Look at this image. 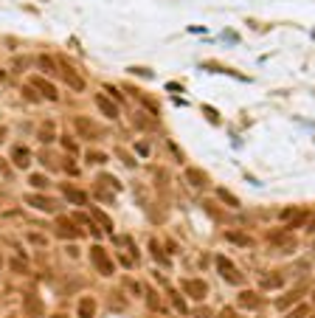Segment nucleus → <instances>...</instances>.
Listing matches in <instances>:
<instances>
[{
  "instance_id": "c756f323",
  "label": "nucleus",
  "mask_w": 315,
  "mask_h": 318,
  "mask_svg": "<svg viewBox=\"0 0 315 318\" xmlns=\"http://www.w3.org/2000/svg\"><path fill=\"white\" fill-rule=\"evenodd\" d=\"M9 268H11L14 273H28V265H22L20 259H11V262H9Z\"/></svg>"
},
{
  "instance_id": "9d476101",
  "label": "nucleus",
  "mask_w": 315,
  "mask_h": 318,
  "mask_svg": "<svg viewBox=\"0 0 315 318\" xmlns=\"http://www.w3.org/2000/svg\"><path fill=\"white\" fill-rule=\"evenodd\" d=\"M96 310H99L96 298H93V295H82V298H79V307H76V318H93Z\"/></svg>"
},
{
  "instance_id": "c9c22d12",
  "label": "nucleus",
  "mask_w": 315,
  "mask_h": 318,
  "mask_svg": "<svg viewBox=\"0 0 315 318\" xmlns=\"http://www.w3.org/2000/svg\"><path fill=\"white\" fill-rule=\"evenodd\" d=\"M220 318H236V310L225 307V310H220Z\"/></svg>"
},
{
  "instance_id": "f03ea898",
  "label": "nucleus",
  "mask_w": 315,
  "mask_h": 318,
  "mask_svg": "<svg viewBox=\"0 0 315 318\" xmlns=\"http://www.w3.org/2000/svg\"><path fill=\"white\" fill-rule=\"evenodd\" d=\"M217 271H220V276H223L225 282H231V284H242L245 282V276L236 271V265L228 256H217Z\"/></svg>"
},
{
  "instance_id": "e433bc0d",
  "label": "nucleus",
  "mask_w": 315,
  "mask_h": 318,
  "mask_svg": "<svg viewBox=\"0 0 315 318\" xmlns=\"http://www.w3.org/2000/svg\"><path fill=\"white\" fill-rule=\"evenodd\" d=\"M22 93H25V96H28V99H31V102H40V96H37V93H34V88H22Z\"/></svg>"
},
{
  "instance_id": "37998d69",
  "label": "nucleus",
  "mask_w": 315,
  "mask_h": 318,
  "mask_svg": "<svg viewBox=\"0 0 315 318\" xmlns=\"http://www.w3.org/2000/svg\"><path fill=\"white\" fill-rule=\"evenodd\" d=\"M313 301H315V290H313Z\"/></svg>"
},
{
  "instance_id": "6ab92c4d",
  "label": "nucleus",
  "mask_w": 315,
  "mask_h": 318,
  "mask_svg": "<svg viewBox=\"0 0 315 318\" xmlns=\"http://www.w3.org/2000/svg\"><path fill=\"white\" fill-rule=\"evenodd\" d=\"M298 293H301V290H290L284 298H279V301H276V307H279V310H287L290 304H298Z\"/></svg>"
},
{
  "instance_id": "f3484780",
  "label": "nucleus",
  "mask_w": 315,
  "mask_h": 318,
  "mask_svg": "<svg viewBox=\"0 0 315 318\" xmlns=\"http://www.w3.org/2000/svg\"><path fill=\"white\" fill-rule=\"evenodd\" d=\"M217 197H220L223 203H228V208H239V197L231 194L228 189H217Z\"/></svg>"
},
{
  "instance_id": "ddd939ff",
  "label": "nucleus",
  "mask_w": 315,
  "mask_h": 318,
  "mask_svg": "<svg viewBox=\"0 0 315 318\" xmlns=\"http://www.w3.org/2000/svg\"><path fill=\"white\" fill-rule=\"evenodd\" d=\"M239 307H245V310H259V307H262V298H259V293H253V290H242V293H239Z\"/></svg>"
},
{
  "instance_id": "f257e3e1",
  "label": "nucleus",
  "mask_w": 315,
  "mask_h": 318,
  "mask_svg": "<svg viewBox=\"0 0 315 318\" xmlns=\"http://www.w3.org/2000/svg\"><path fill=\"white\" fill-rule=\"evenodd\" d=\"M90 262H93V268H96L101 276H112V273H115V265H112L110 253L101 248V245H93V248H90Z\"/></svg>"
},
{
  "instance_id": "b1692460",
  "label": "nucleus",
  "mask_w": 315,
  "mask_h": 318,
  "mask_svg": "<svg viewBox=\"0 0 315 318\" xmlns=\"http://www.w3.org/2000/svg\"><path fill=\"white\" fill-rule=\"evenodd\" d=\"M40 141H45V144H48V141H54V124H51V121L40 127Z\"/></svg>"
},
{
  "instance_id": "20e7f679",
  "label": "nucleus",
  "mask_w": 315,
  "mask_h": 318,
  "mask_svg": "<svg viewBox=\"0 0 315 318\" xmlns=\"http://www.w3.org/2000/svg\"><path fill=\"white\" fill-rule=\"evenodd\" d=\"M59 65H62V76H65V85H68V88H70V91H76V93L85 91V79L79 76V70L73 68V65H70L68 59H62Z\"/></svg>"
},
{
  "instance_id": "4be33fe9",
  "label": "nucleus",
  "mask_w": 315,
  "mask_h": 318,
  "mask_svg": "<svg viewBox=\"0 0 315 318\" xmlns=\"http://www.w3.org/2000/svg\"><path fill=\"white\" fill-rule=\"evenodd\" d=\"M146 304H149L152 313H160V298H158L155 290H146Z\"/></svg>"
},
{
  "instance_id": "ea45409f",
  "label": "nucleus",
  "mask_w": 315,
  "mask_h": 318,
  "mask_svg": "<svg viewBox=\"0 0 315 318\" xmlns=\"http://www.w3.org/2000/svg\"><path fill=\"white\" fill-rule=\"evenodd\" d=\"M3 138H6V130H3V127H0V141H3Z\"/></svg>"
},
{
  "instance_id": "2f4dec72",
  "label": "nucleus",
  "mask_w": 315,
  "mask_h": 318,
  "mask_svg": "<svg viewBox=\"0 0 315 318\" xmlns=\"http://www.w3.org/2000/svg\"><path fill=\"white\" fill-rule=\"evenodd\" d=\"M172 304H175V310H178V313H186V301H183L180 295H172Z\"/></svg>"
},
{
  "instance_id": "7ed1b4c3",
  "label": "nucleus",
  "mask_w": 315,
  "mask_h": 318,
  "mask_svg": "<svg viewBox=\"0 0 315 318\" xmlns=\"http://www.w3.org/2000/svg\"><path fill=\"white\" fill-rule=\"evenodd\" d=\"M22 313H25V318H45L43 298L37 293H25L22 295Z\"/></svg>"
},
{
  "instance_id": "7c9ffc66",
  "label": "nucleus",
  "mask_w": 315,
  "mask_h": 318,
  "mask_svg": "<svg viewBox=\"0 0 315 318\" xmlns=\"http://www.w3.org/2000/svg\"><path fill=\"white\" fill-rule=\"evenodd\" d=\"M133 124L138 127V130H146V127H149V121H146V118H144V113H135V118H133Z\"/></svg>"
},
{
  "instance_id": "412c9836",
  "label": "nucleus",
  "mask_w": 315,
  "mask_h": 318,
  "mask_svg": "<svg viewBox=\"0 0 315 318\" xmlns=\"http://www.w3.org/2000/svg\"><path fill=\"white\" fill-rule=\"evenodd\" d=\"M85 158H88L90 166H93V163H107V155H104V152H99V149H90Z\"/></svg>"
},
{
  "instance_id": "cd10ccee",
  "label": "nucleus",
  "mask_w": 315,
  "mask_h": 318,
  "mask_svg": "<svg viewBox=\"0 0 315 318\" xmlns=\"http://www.w3.org/2000/svg\"><path fill=\"white\" fill-rule=\"evenodd\" d=\"M31 186L34 189H45L48 186V178L45 175H31Z\"/></svg>"
},
{
  "instance_id": "4468645a",
  "label": "nucleus",
  "mask_w": 315,
  "mask_h": 318,
  "mask_svg": "<svg viewBox=\"0 0 315 318\" xmlns=\"http://www.w3.org/2000/svg\"><path fill=\"white\" fill-rule=\"evenodd\" d=\"M62 194H65L73 205H88V194L82 192V189H76V186H65V189H62Z\"/></svg>"
},
{
  "instance_id": "79ce46f5",
  "label": "nucleus",
  "mask_w": 315,
  "mask_h": 318,
  "mask_svg": "<svg viewBox=\"0 0 315 318\" xmlns=\"http://www.w3.org/2000/svg\"><path fill=\"white\" fill-rule=\"evenodd\" d=\"M51 318H68V316H62V313H56V316H51Z\"/></svg>"
},
{
  "instance_id": "39448f33",
  "label": "nucleus",
  "mask_w": 315,
  "mask_h": 318,
  "mask_svg": "<svg viewBox=\"0 0 315 318\" xmlns=\"http://www.w3.org/2000/svg\"><path fill=\"white\" fill-rule=\"evenodd\" d=\"M73 130H76L82 138H90V141H96V138L101 136V130L90 121L88 115H76V118H73Z\"/></svg>"
},
{
  "instance_id": "6e6552de",
  "label": "nucleus",
  "mask_w": 315,
  "mask_h": 318,
  "mask_svg": "<svg viewBox=\"0 0 315 318\" xmlns=\"http://www.w3.org/2000/svg\"><path fill=\"white\" fill-rule=\"evenodd\" d=\"M25 203L28 205H34L37 211H56V203L51 200V197H45V194H25Z\"/></svg>"
},
{
  "instance_id": "f704fd0d",
  "label": "nucleus",
  "mask_w": 315,
  "mask_h": 318,
  "mask_svg": "<svg viewBox=\"0 0 315 318\" xmlns=\"http://www.w3.org/2000/svg\"><path fill=\"white\" fill-rule=\"evenodd\" d=\"M127 287H130V290H133L135 295H138V293H144V287H141L138 282H133V279H127Z\"/></svg>"
},
{
  "instance_id": "a878e982",
  "label": "nucleus",
  "mask_w": 315,
  "mask_h": 318,
  "mask_svg": "<svg viewBox=\"0 0 315 318\" xmlns=\"http://www.w3.org/2000/svg\"><path fill=\"white\" fill-rule=\"evenodd\" d=\"M37 62H40V68H43V70H48V73H54V70H56V62H54L51 57H45V54H43L40 59H37Z\"/></svg>"
},
{
  "instance_id": "aec40b11",
  "label": "nucleus",
  "mask_w": 315,
  "mask_h": 318,
  "mask_svg": "<svg viewBox=\"0 0 315 318\" xmlns=\"http://www.w3.org/2000/svg\"><path fill=\"white\" fill-rule=\"evenodd\" d=\"M262 287L265 290H276V287H281V276L276 273V276H262Z\"/></svg>"
},
{
  "instance_id": "2eb2a0df",
  "label": "nucleus",
  "mask_w": 315,
  "mask_h": 318,
  "mask_svg": "<svg viewBox=\"0 0 315 318\" xmlns=\"http://www.w3.org/2000/svg\"><path fill=\"white\" fill-rule=\"evenodd\" d=\"M186 181H189L191 186H197V189H200V186H208V175H205L202 169L189 166V169H186Z\"/></svg>"
},
{
  "instance_id": "473e14b6",
  "label": "nucleus",
  "mask_w": 315,
  "mask_h": 318,
  "mask_svg": "<svg viewBox=\"0 0 315 318\" xmlns=\"http://www.w3.org/2000/svg\"><path fill=\"white\" fill-rule=\"evenodd\" d=\"M194 318H214V313L208 307H200V310H194Z\"/></svg>"
},
{
  "instance_id": "423d86ee",
  "label": "nucleus",
  "mask_w": 315,
  "mask_h": 318,
  "mask_svg": "<svg viewBox=\"0 0 315 318\" xmlns=\"http://www.w3.org/2000/svg\"><path fill=\"white\" fill-rule=\"evenodd\" d=\"M183 293L191 295L194 301H202L208 295V284L202 282V279H183Z\"/></svg>"
},
{
  "instance_id": "bb28decb",
  "label": "nucleus",
  "mask_w": 315,
  "mask_h": 318,
  "mask_svg": "<svg viewBox=\"0 0 315 318\" xmlns=\"http://www.w3.org/2000/svg\"><path fill=\"white\" fill-rule=\"evenodd\" d=\"M149 248H152V256H155L158 262H163V265H169V259L163 256V253H160V245H158V239H152V242H149Z\"/></svg>"
},
{
  "instance_id": "dca6fc26",
  "label": "nucleus",
  "mask_w": 315,
  "mask_h": 318,
  "mask_svg": "<svg viewBox=\"0 0 315 318\" xmlns=\"http://www.w3.org/2000/svg\"><path fill=\"white\" fill-rule=\"evenodd\" d=\"M90 217H93V223H99V226H101V231H107V234L112 231V220H110L107 214H104V211H99L96 205L90 208Z\"/></svg>"
},
{
  "instance_id": "393cba45",
  "label": "nucleus",
  "mask_w": 315,
  "mask_h": 318,
  "mask_svg": "<svg viewBox=\"0 0 315 318\" xmlns=\"http://www.w3.org/2000/svg\"><path fill=\"white\" fill-rule=\"evenodd\" d=\"M307 316H310V307L307 304H295V310L287 313V318H307Z\"/></svg>"
},
{
  "instance_id": "c85d7f7f",
  "label": "nucleus",
  "mask_w": 315,
  "mask_h": 318,
  "mask_svg": "<svg viewBox=\"0 0 315 318\" xmlns=\"http://www.w3.org/2000/svg\"><path fill=\"white\" fill-rule=\"evenodd\" d=\"M99 181L104 183V186H112V189H115V192H118V189H121V183L115 181V178H112V175H101Z\"/></svg>"
},
{
  "instance_id": "9b49d317",
  "label": "nucleus",
  "mask_w": 315,
  "mask_h": 318,
  "mask_svg": "<svg viewBox=\"0 0 315 318\" xmlns=\"http://www.w3.org/2000/svg\"><path fill=\"white\" fill-rule=\"evenodd\" d=\"M96 107L101 110V115H107V118H118V104L107 99L104 93H96Z\"/></svg>"
},
{
  "instance_id": "1a4fd4ad",
  "label": "nucleus",
  "mask_w": 315,
  "mask_h": 318,
  "mask_svg": "<svg viewBox=\"0 0 315 318\" xmlns=\"http://www.w3.org/2000/svg\"><path fill=\"white\" fill-rule=\"evenodd\" d=\"M31 88H34V91H40V96L48 99V102H56V99H59V93H56L54 85L45 82V79H40V76H34V79H31Z\"/></svg>"
},
{
  "instance_id": "0eeeda50",
  "label": "nucleus",
  "mask_w": 315,
  "mask_h": 318,
  "mask_svg": "<svg viewBox=\"0 0 315 318\" xmlns=\"http://www.w3.org/2000/svg\"><path fill=\"white\" fill-rule=\"evenodd\" d=\"M56 234H59V237L76 239L82 231L76 228V220H73V217H56Z\"/></svg>"
},
{
  "instance_id": "a19ab883",
  "label": "nucleus",
  "mask_w": 315,
  "mask_h": 318,
  "mask_svg": "<svg viewBox=\"0 0 315 318\" xmlns=\"http://www.w3.org/2000/svg\"><path fill=\"white\" fill-rule=\"evenodd\" d=\"M310 231H315V217H313V223H310Z\"/></svg>"
},
{
  "instance_id": "58836bf2",
  "label": "nucleus",
  "mask_w": 315,
  "mask_h": 318,
  "mask_svg": "<svg viewBox=\"0 0 315 318\" xmlns=\"http://www.w3.org/2000/svg\"><path fill=\"white\" fill-rule=\"evenodd\" d=\"M0 172H6V160L0 158Z\"/></svg>"
},
{
  "instance_id": "a211bd4d",
  "label": "nucleus",
  "mask_w": 315,
  "mask_h": 318,
  "mask_svg": "<svg viewBox=\"0 0 315 318\" xmlns=\"http://www.w3.org/2000/svg\"><path fill=\"white\" fill-rule=\"evenodd\" d=\"M225 239H228V242H236V245H250V242H253V239L248 237V234H242V231H228Z\"/></svg>"
},
{
  "instance_id": "5701e85b",
  "label": "nucleus",
  "mask_w": 315,
  "mask_h": 318,
  "mask_svg": "<svg viewBox=\"0 0 315 318\" xmlns=\"http://www.w3.org/2000/svg\"><path fill=\"white\" fill-rule=\"evenodd\" d=\"M304 223H307V211H298V214L290 217V226H287V231H292V228H301Z\"/></svg>"
},
{
  "instance_id": "f8f14e48",
  "label": "nucleus",
  "mask_w": 315,
  "mask_h": 318,
  "mask_svg": "<svg viewBox=\"0 0 315 318\" xmlns=\"http://www.w3.org/2000/svg\"><path fill=\"white\" fill-rule=\"evenodd\" d=\"M11 160H14V166H20V169H25V166L31 163V152H28V147H22V144H17V147L11 149Z\"/></svg>"
},
{
  "instance_id": "72a5a7b5",
  "label": "nucleus",
  "mask_w": 315,
  "mask_h": 318,
  "mask_svg": "<svg viewBox=\"0 0 315 318\" xmlns=\"http://www.w3.org/2000/svg\"><path fill=\"white\" fill-rule=\"evenodd\" d=\"M62 147H65L70 155H73V152H76V141H70V138H62Z\"/></svg>"
},
{
  "instance_id": "c03bdc74",
  "label": "nucleus",
  "mask_w": 315,
  "mask_h": 318,
  "mask_svg": "<svg viewBox=\"0 0 315 318\" xmlns=\"http://www.w3.org/2000/svg\"><path fill=\"white\" fill-rule=\"evenodd\" d=\"M9 318H14V316H9Z\"/></svg>"
},
{
  "instance_id": "4c0bfd02",
  "label": "nucleus",
  "mask_w": 315,
  "mask_h": 318,
  "mask_svg": "<svg viewBox=\"0 0 315 318\" xmlns=\"http://www.w3.org/2000/svg\"><path fill=\"white\" fill-rule=\"evenodd\" d=\"M96 194H99V197H101V200H104V203H110V200H112V197H110V194H107V192H104V189H99V192H96Z\"/></svg>"
}]
</instances>
